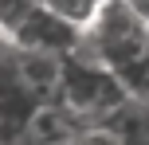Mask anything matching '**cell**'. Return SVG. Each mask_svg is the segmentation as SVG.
I'll list each match as a JSON object with an SVG mask.
<instances>
[{
	"instance_id": "ba28073f",
	"label": "cell",
	"mask_w": 149,
	"mask_h": 145,
	"mask_svg": "<svg viewBox=\"0 0 149 145\" xmlns=\"http://www.w3.org/2000/svg\"><path fill=\"white\" fill-rule=\"evenodd\" d=\"M130 4H134V8H141V12L149 16V0H130Z\"/></svg>"
},
{
	"instance_id": "5b68a950",
	"label": "cell",
	"mask_w": 149,
	"mask_h": 145,
	"mask_svg": "<svg viewBox=\"0 0 149 145\" xmlns=\"http://www.w3.org/2000/svg\"><path fill=\"white\" fill-rule=\"evenodd\" d=\"M39 4H43V0H0V39L12 43L16 28H20V24L28 20Z\"/></svg>"
},
{
	"instance_id": "52a82bcc",
	"label": "cell",
	"mask_w": 149,
	"mask_h": 145,
	"mask_svg": "<svg viewBox=\"0 0 149 145\" xmlns=\"http://www.w3.org/2000/svg\"><path fill=\"white\" fill-rule=\"evenodd\" d=\"M43 4L55 8L59 16H67V20H74V24H86L90 12L98 8V0H43Z\"/></svg>"
},
{
	"instance_id": "277c9868",
	"label": "cell",
	"mask_w": 149,
	"mask_h": 145,
	"mask_svg": "<svg viewBox=\"0 0 149 145\" xmlns=\"http://www.w3.org/2000/svg\"><path fill=\"white\" fill-rule=\"evenodd\" d=\"M12 59H16V71L24 75L28 86H36L43 98H55L59 78H63V67H67V55L43 51V47H20V43H12Z\"/></svg>"
},
{
	"instance_id": "8992f818",
	"label": "cell",
	"mask_w": 149,
	"mask_h": 145,
	"mask_svg": "<svg viewBox=\"0 0 149 145\" xmlns=\"http://www.w3.org/2000/svg\"><path fill=\"white\" fill-rule=\"evenodd\" d=\"M122 83H126V90L134 94L137 102H149V43H145L141 59H137L130 71H122Z\"/></svg>"
},
{
	"instance_id": "7a4b0ae2",
	"label": "cell",
	"mask_w": 149,
	"mask_h": 145,
	"mask_svg": "<svg viewBox=\"0 0 149 145\" xmlns=\"http://www.w3.org/2000/svg\"><path fill=\"white\" fill-rule=\"evenodd\" d=\"M130 98L126 83H122L118 71H110L106 63L90 59L82 51H71L67 55V67H63V78H59V90H55V102L71 106L74 114H82L86 122H102L114 106Z\"/></svg>"
},
{
	"instance_id": "3957f363",
	"label": "cell",
	"mask_w": 149,
	"mask_h": 145,
	"mask_svg": "<svg viewBox=\"0 0 149 145\" xmlns=\"http://www.w3.org/2000/svg\"><path fill=\"white\" fill-rule=\"evenodd\" d=\"M79 35H82V24L67 20V16H59L55 8L39 4L36 12L28 16V20L16 28L12 43L20 47H43V51H59V55H71L74 47H79Z\"/></svg>"
},
{
	"instance_id": "6da1fadb",
	"label": "cell",
	"mask_w": 149,
	"mask_h": 145,
	"mask_svg": "<svg viewBox=\"0 0 149 145\" xmlns=\"http://www.w3.org/2000/svg\"><path fill=\"white\" fill-rule=\"evenodd\" d=\"M145 43H149V16L141 8H134L130 0H98L90 20L82 24L74 51L90 55L122 75L141 59Z\"/></svg>"
}]
</instances>
